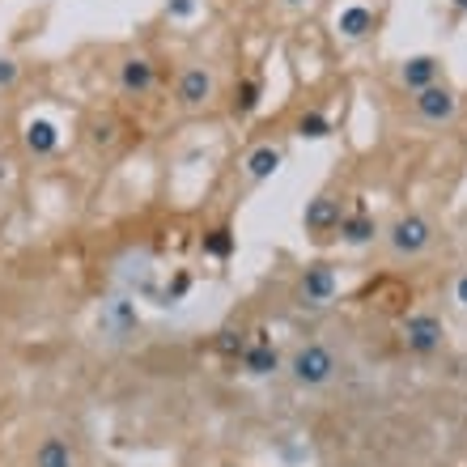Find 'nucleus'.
<instances>
[{"label": "nucleus", "instance_id": "obj_1", "mask_svg": "<svg viewBox=\"0 0 467 467\" xmlns=\"http://www.w3.org/2000/svg\"><path fill=\"white\" fill-rule=\"evenodd\" d=\"M285 369H289V379H294L297 387L319 391V387H327V382L340 374V357H336L327 345H319V340H310V345H297L294 353H289Z\"/></svg>", "mask_w": 467, "mask_h": 467}, {"label": "nucleus", "instance_id": "obj_2", "mask_svg": "<svg viewBox=\"0 0 467 467\" xmlns=\"http://www.w3.org/2000/svg\"><path fill=\"white\" fill-rule=\"evenodd\" d=\"M400 340H404V348L412 357H433V353H442V345H446V323L433 310H412L400 323Z\"/></svg>", "mask_w": 467, "mask_h": 467}, {"label": "nucleus", "instance_id": "obj_3", "mask_svg": "<svg viewBox=\"0 0 467 467\" xmlns=\"http://www.w3.org/2000/svg\"><path fill=\"white\" fill-rule=\"evenodd\" d=\"M387 243H391L395 255H404V259L425 255L433 243V222L425 213H400L391 222V230H387Z\"/></svg>", "mask_w": 467, "mask_h": 467}, {"label": "nucleus", "instance_id": "obj_4", "mask_svg": "<svg viewBox=\"0 0 467 467\" xmlns=\"http://www.w3.org/2000/svg\"><path fill=\"white\" fill-rule=\"evenodd\" d=\"M336 289H340V276H336V268L327 264V259H315V264H306L302 268V276H297V302L310 310H323L327 302L336 297Z\"/></svg>", "mask_w": 467, "mask_h": 467}, {"label": "nucleus", "instance_id": "obj_5", "mask_svg": "<svg viewBox=\"0 0 467 467\" xmlns=\"http://www.w3.org/2000/svg\"><path fill=\"white\" fill-rule=\"evenodd\" d=\"M213 99H217V77H213V68L192 64V68L179 73V81H174V102H179V111H204Z\"/></svg>", "mask_w": 467, "mask_h": 467}, {"label": "nucleus", "instance_id": "obj_6", "mask_svg": "<svg viewBox=\"0 0 467 467\" xmlns=\"http://www.w3.org/2000/svg\"><path fill=\"white\" fill-rule=\"evenodd\" d=\"M238 369H243L246 379H268V374L285 369L281 353H276V345H272V336H268V327H264V323L251 332V345H246L243 357H238Z\"/></svg>", "mask_w": 467, "mask_h": 467}, {"label": "nucleus", "instance_id": "obj_7", "mask_svg": "<svg viewBox=\"0 0 467 467\" xmlns=\"http://www.w3.org/2000/svg\"><path fill=\"white\" fill-rule=\"evenodd\" d=\"M412 111H417V119H425V123H451L459 115V99L446 81H438V86L412 94Z\"/></svg>", "mask_w": 467, "mask_h": 467}, {"label": "nucleus", "instance_id": "obj_8", "mask_svg": "<svg viewBox=\"0 0 467 467\" xmlns=\"http://www.w3.org/2000/svg\"><path fill=\"white\" fill-rule=\"evenodd\" d=\"M115 81H119V89L128 99H145V94H153V86H158V64L149 60V56H123Z\"/></svg>", "mask_w": 467, "mask_h": 467}, {"label": "nucleus", "instance_id": "obj_9", "mask_svg": "<svg viewBox=\"0 0 467 467\" xmlns=\"http://www.w3.org/2000/svg\"><path fill=\"white\" fill-rule=\"evenodd\" d=\"M400 81H404L408 94H420L442 81V60L438 56H408L404 68H400Z\"/></svg>", "mask_w": 467, "mask_h": 467}, {"label": "nucleus", "instance_id": "obj_10", "mask_svg": "<svg viewBox=\"0 0 467 467\" xmlns=\"http://www.w3.org/2000/svg\"><path fill=\"white\" fill-rule=\"evenodd\" d=\"M374 26H379V13L369 9V5H345V9L336 13V30H340V38H348V43L369 38Z\"/></svg>", "mask_w": 467, "mask_h": 467}, {"label": "nucleus", "instance_id": "obj_11", "mask_svg": "<svg viewBox=\"0 0 467 467\" xmlns=\"http://www.w3.org/2000/svg\"><path fill=\"white\" fill-rule=\"evenodd\" d=\"M22 140L35 158H51V153L60 149V123L47 119V115H35V119H26Z\"/></svg>", "mask_w": 467, "mask_h": 467}, {"label": "nucleus", "instance_id": "obj_12", "mask_svg": "<svg viewBox=\"0 0 467 467\" xmlns=\"http://www.w3.org/2000/svg\"><path fill=\"white\" fill-rule=\"evenodd\" d=\"M285 166V153L276 145H255L251 153L243 158V174H246V183H268L272 174Z\"/></svg>", "mask_w": 467, "mask_h": 467}, {"label": "nucleus", "instance_id": "obj_13", "mask_svg": "<svg viewBox=\"0 0 467 467\" xmlns=\"http://www.w3.org/2000/svg\"><path fill=\"white\" fill-rule=\"evenodd\" d=\"M336 234H340V243H345V246H369L374 238H379V222H374V217L357 204L353 213H345V217H340Z\"/></svg>", "mask_w": 467, "mask_h": 467}, {"label": "nucleus", "instance_id": "obj_14", "mask_svg": "<svg viewBox=\"0 0 467 467\" xmlns=\"http://www.w3.org/2000/svg\"><path fill=\"white\" fill-rule=\"evenodd\" d=\"M340 217H345V213H340V200L336 196H315L306 204V213H302V225H306L310 234H332L336 225H340Z\"/></svg>", "mask_w": 467, "mask_h": 467}, {"label": "nucleus", "instance_id": "obj_15", "mask_svg": "<svg viewBox=\"0 0 467 467\" xmlns=\"http://www.w3.org/2000/svg\"><path fill=\"white\" fill-rule=\"evenodd\" d=\"M35 467H77L73 442H68V438H60V433L43 438V442L35 446Z\"/></svg>", "mask_w": 467, "mask_h": 467}, {"label": "nucleus", "instance_id": "obj_16", "mask_svg": "<svg viewBox=\"0 0 467 467\" xmlns=\"http://www.w3.org/2000/svg\"><path fill=\"white\" fill-rule=\"evenodd\" d=\"M107 327H111L115 336H132L136 327H140V319H136V310H132V302L128 297H115V302H107Z\"/></svg>", "mask_w": 467, "mask_h": 467}, {"label": "nucleus", "instance_id": "obj_17", "mask_svg": "<svg viewBox=\"0 0 467 467\" xmlns=\"http://www.w3.org/2000/svg\"><path fill=\"white\" fill-rule=\"evenodd\" d=\"M200 246H204L209 259H230L234 251H238V234H234L230 225H213V230L200 238Z\"/></svg>", "mask_w": 467, "mask_h": 467}, {"label": "nucleus", "instance_id": "obj_18", "mask_svg": "<svg viewBox=\"0 0 467 467\" xmlns=\"http://www.w3.org/2000/svg\"><path fill=\"white\" fill-rule=\"evenodd\" d=\"M259 99H264V81L259 77H243L238 89H234V115H255Z\"/></svg>", "mask_w": 467, "mask_h": 467}, {"label": "nucleus", "instance_id": "obj_19", "mask_svg": "<svg viewBox=\"0 0 467 467\" xmlns=\"http://www.w3.org/2000/svg\"><path fill=\"white\" fill-rule=\"evenodd\" d=\"M246 345H251V336H246L243 327H222V332L213 336V353L225 357V361H238Z\"/></svg>", "mask_w": 467, "mask_h": 467}, {"label": "nucleus", "instance_id": "obj_20", "mask_svg": "<svg viewBox=\"0 0 467 467\" xmlns=\"http://www.w3.org/2000/svg\"><path fill=\"white\" fill-rule=\"evenodd\" d=\"M297 136L302 140H327L332 136V119L323 111H302L297 115Z\"/></svg>", "mask_w": 467, "mask_h": 467}, {"label": "nucleus", "instance_id": "obj_21", "mask_svg": "<svg viewBox=\"0 0 467 467\" xmlns=\"http://www.w3.org/2000/svg\"><path fill=\"white\" fill-rule=\"evenodd\" d=\"M89 140H94V149H115V140H119V123L99 119L94 128H89Z\"/></svg>", "mask_w": 467, "mask_h": 467}, {"label": "nucleus", "instance_id": "obj_22", "mask_svg": "<svg viewBox=\"0 0 467 467\" xmlns=\"http://www.w3.org/2000/svg\"><path fill=\"white\" fill-rule=\"evenodd\" d=\"M187 289H192V276H187V272H174V281L158 294V302L161 306H174V302H183L187 297Z\"/></svg>", "mask_w": 467, "mask_h": 467}, {"label": "nucleus", "instance_id": "obj_23", "mask_svg": "<svg viewBox=\"0 0 467 467\" xmlns=\"http://www.w3.org/2000/svg\"><path fill=\"white\" fill-rule=\"evenodd\" d=\"M17 77H22V64L13 60V56H0V89H13Z\"/></svg>", "mask_w": 467, "mask_h": 467}, {"label": "nucleus", "instance_id": "obj_24", "mask_svg": "<svg viewBox=\"0 0 467 467\" xmlns=\"http://www.w3.org/2000/svg\"><path fill=\"white\" fill-rule=\"evenodd\" d=\"M166 13H171L174 22H187L196 13V0H166Z\"/></svg>", "mask_w": 467, "mask_h": 467}, {"label": "nucleus", "instance_id": "obj_25", "mask_svg": "<svg viewBox=\"0 0 467 467\" xmlns=\"http://www.w3.org/2000/svg\"><path fill=\"white\" fill-rule=\"evenodd\" d=\"M455 302H459V306H467V272L455 281Z\"/></svg>", "mask_w": 467, "mask_h": 467}, {"label": "nucleus", "instance_id": "obj_26", "mask_svg": "<svg viewBox=\"0 0 467 467\" xmlns=\"http://www.w3.org/2000/svg\"><path fill=\"white\" fill-rule=\"evenodd\" d=\"M281 5H285V9H306L310 0H281Z\"/></svg>", "mask_w": 467, "mask_h": 467}, {"label": "nucleus", "instance_id": "obj_27", "mask_svg": "<svg viewBox=\"0 0 467 467\" xmlns=\"http://www.w3.org/2000/svg\"><path fill=\"white\" fill-rule=\"evenodd\" d=\"M455 5V13H467V0H451Z\"/></svg>", "mask_w": 467, "mask_h": 467}]
</instances>
